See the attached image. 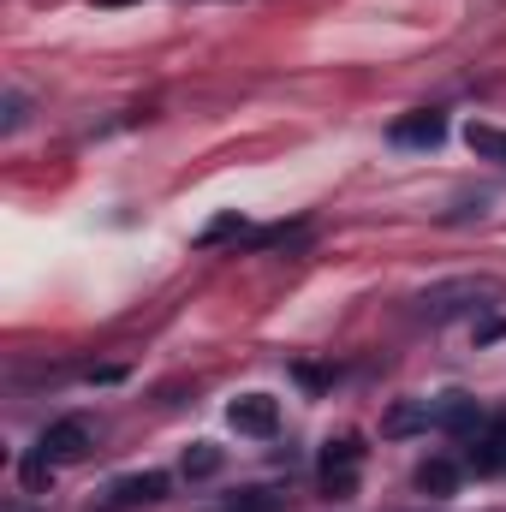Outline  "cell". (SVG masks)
Masks as SVG:
<instances>
[{
  "label": "cell",
  "mask_w": 506,
  "mask_h": 512,
  "mask_svg": "<svg viewBox=\"0 0 506 512\" xmlns=\"http://www.w3.org/2000/svg\"><path fill=\"white\" fill-rule=\"evenodd\" d=\"M506 286L501 280H489V274H465V280H441V286H429L423 298H417V310L429 316V322H459V316H477V310H489V304H501Z\"/></svg>",
  "instance_id": "cell-1"
},
{
  "label": "cell",
  "mask_w": 506,
  "mask_h": 512,
  "mask_svg": "<svg viewBox=\"0 0 506 512\" xmlns=\"http://www.w3.org/2000/svg\"><path fill=\"white\" fill-rule=\"evenodd\" d=\"M90 441H96L90 417H60V423H48V435H42L36 459H48V465H72V459H84V453H90Z\"/></svg>",
  "instance_id": "cell-2"
},
{
  "label": "cell",
  "mask_w": 506,
  "mask_h": 512,
  "mask_svg": "<svg viewBox=\"0 0 506 512\" xmlns=\"http://www.w3.org/2000/svg\"><path fill=\"white\" fill-rule=\"evenodd\" d=\"M429 423H435V429H453V435H483V429H489V417H483V405H477L471 393H441V399L429 405Z\"/></svg>",
  "instance_id": "cell-3"
},
{
  "label": "cell",
  "mask_w": 506,
  "mask_h": 512,
  "mask_svg": "<svg viewBox=\"0 0 506 512\" xmlns=\"http://www.w3.org/2000/svg\"><path fill=\"white\" fill-rule=\"evenodd\" d=\"M358 459H364L358 441H328V453H322V489H328L334 501L352 495V483H358Z\"/></svg>",
  "instance_id": "cell-4"
},
{
  "label": "cell",
  "mask_w": 506,
  "mask_h": 512,
  "mask_svg": "<svg viewBox=\"0 0 506 512\" xmlns=\"http://www.w3.org/2000/svg\"><path fill=\"white\" fill-rule=\"evenodd\" d=\"M227 423H233L239 435H274V429H280V405H274L268 393H245V399L227 405Z\"/></svg>",
  "instance_id": "cell-5"
},
{
  "label": "cell",
  "mask_w": 506,
  "mask_h": 512,
  "mask_svg": "<svg viewBox=\"0 0 506 512\" xmlns=\"http://www.w3.org/2000/svg\"><path fill=\"white\" fill-rule=\"evenodd\" d=\"M387 137L393 143H411V149H435L447 137V114H405V120H393Z\"/></svg>",
  "instance_id": "cell-6"
},
{
  "label": "cell",
  "mask_w": 506,
  "mask_h": 512,
  "mask_svg": "<svg viewBox=\"0 0 506 512\" xmlns=\"http://www.w3.org/2000/svg\"><path fill=\"white\" fill-rule=\"evenodd\" d=\"M167 489H173V483H167L161 471H143V477H120V483H114V501H120V507H155V501H167Z\"/></svg>",
  "instance_id": "cell-7"
},
{
  "label": "cell",
  "mask_w": 506,
  "mask_h": 512,
  "mask_svg": "<svg viewBox=\"0 0 506 512\" xmlns=\"http://www.w3.org/2000/svg\"><path fill=\"white\" fill-rule=\"evenodd\" d=\"M411 429H429V399H399L381 417V435H411Z\"/></svg>",
  "instance_id": "cell-8"
},
{
  "label": "cell",
  "mask_w": 506,
  "mask_h": 512,
  "mask_svg": "<svg viewBox=\"0 0 506 512\" xmlns=\"http://www.w3.org/2000/svg\"><path fill=\"white\" fill-rule=\"evenodd\" d=\"M417 489H423L429 501H447V495L459 489V471H453L447 459H423V465H417Z\"/></svg>",
  "instance_id": "cell-9"
},
{
  "label": "cell",
  "mask_w": 506,
  "mask_h": 512,
  "mask_svg": "<svg viewBox=\"0 0 506 512\" xmlns=\"http://www.w3.org/2000/svg\"><path fill=\"white\" fill-rule=\"evenodd\" d=\"M471 441H477V465H483V471H506V417L489 423L483 435H471Z\"/></svg>",
  "instance_id": "cell-10"
},
{
  "label": "cell",
  "mask_w": 506,
  "mask_h": 512,
  "mask_svg": "<svg viewBox=\"0 0 506 512\" xmlns=\"http://www.w3.org/2000/svg\"><path fill=\"white\" fill-rule=\"evenodd\" d=\"M465 143L477 155H489V161H506V131H495V126H465Z\"/></svg>",
  "instance_id": "cell-11"
},
{
  "label": "cell",
  "mask_w": 506,
  "mask_h": 512,
  "mask_svg": "<svg viewBox=\"0 0 506 512\" xmlns=\"http://www.w3.org/2000/svg\"><path fill=\"white\" fill-rule=\"evenodd\" d=\"M245 233V215H221V221H209L203 233H197V245L209 251V245H221V239H239Z\"/></svg>",
  "instance_id": "cell-12"
},
{
  "label": "cell",
  "mask_w": 506,
  "mask_h": 512,
  "mask_svg": "<svg viewBox=\"0 0 506 512\" xmlns=\"http://www.w3.org/2000/svg\"><path fill=\"white\" fill-rule=\"evenodd\" d=\"M209 471H221V453H215L209 441H197V447L185 453V477H209Z\"/></svg>",
  "instance_id": "cell-13"
},
{
  "label": "cell",
  "mask_w": 506,
  "mask_h": 512,
  "mask_svg": "<svg viewBox=\"0 0 506 512\" xmlns=\"http://www.w3.org/2000/svg\"><path fill=\"white\" fill-rule=\"evenodd\" d=\"M233 512H274V495L268 489H251L245 501H233Z\"/></svg>",
  "instance_id": "cell-14"
},
{
  "label": "cell",
  "mask_w": 506,
  "mask_h": 512,
  "mask_svg": "<svg viewBox=\"0 0 506 512\" xmlns=\"http://www.w3.org/2000/svg\"><path fill=\"white\" fill-rule=\"evenodd\" d=\"M18 120H24V96H6V131H18Z\"/></svg>",
  "instance_id": "cell-15"
}]
</instances>
